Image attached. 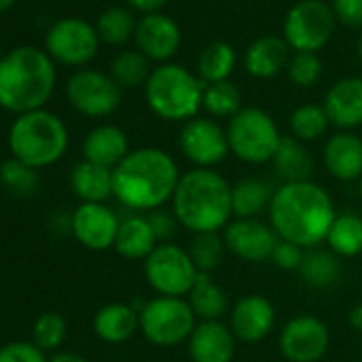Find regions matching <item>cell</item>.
I'll list each match as a JSON object with an SVG mask.
<instances>
[{"label":"cell","instance_id":"cell-4","mask_svg":"<svg viewBox=\"0 0 362 362\" xmlns=\"http://www.w3.org/2000/svg\"><path fill=\"white\" fill-rule=\"evenodd\" d=\"M56 88V66L47 52L22 45L0 60V107L11 113L43 109Z\"/></svg>","mask_w":362,"mask_h":362},{"label":"cell","instance_id":"cell-5","mask_svg":"<svg viewBox=\"0 0 362 362\" xmlns=\"http://www.w3.org/2000/svg\"><path fill=\"white\" fill-rule=\"evenodd\" d=\"M9 149L13 158L30 168H47L66 153L69 130L52 111L37 109L22 113L9 128Z\"/></svg>","mask_w":362,"mask_h":362},{"label":"cell","instance_id":"cell-12","mask_svg":"<svg viewBox=\"0 0 362 362\" xmlns=\"http://www.w3.org/2000/svg\"><path fill=\"white\" fill-rule=\"evenodd\" d=\"M98 41V33L92 24L79 18H64L47 30L45 49L52 60L66 66H81L96 56Z\"/></svg>","mask_w":362,"mask_h":362},{"label":"cell","instance_id":"cell-15","mask_svg":"<svg viewBox=\"0 0 362 362\" xmlns=\"http://www.w3.org/2000/svg\"><path fill=\"white\" fill-rule=\"evenodd\" d=\"M119 218L105 203H81L71 214V233L88 250L103 252L115 245Z\"/></svg>","mask_w":362,"mask_h":362},{"label":"cell","instance_id":"cell-13","mask_svg":"<svg viewBox=\"0 0 362 362\" xmlns=\"http://www.w3.org/2000/svg\"><path fill=\"white\" fill-rule=\"evenodd\" d=\"M179 149L194 168H214L230 153L226 130L209 117L186 122L179 132Z\"/></svg>","mask_w":362,"mask_h":362},{"label":"cell","instance_id":"cell-38","mask_svg":"<svg viewBox=\"0 0 362 362\" xmlns=\"http://www.w3.org/2000/svg\"><path fill=\"white\" fill-rule=\"evenodd\" d=\"M136 30L134 18L130 11L122 9V7H111L107 9L96 24V33L98 39L109 43V45H122L130 39V35Z\"/></svg>","mask_w":362,"mask_h":362},{"label":"cell","instance_id":"cell-10","mask_svg":"<svg viewBox=\"0 0 362 362\" xmlns=\"http://www.w3.org/2000/svg\"><path fill=\"white\" fill-rule=\"evenodd\" d=\"M334 13L322 0H303L286 18L284 35L286 43L296 52L315 54L322 49L334 30Z\"/></svg>","mask_w":362,"mask_h":362},{"label":"cell","instance_id":"cell-27","mask_svg":"<svg viewBox=\"0 0 362 362\" xmlns=\"http://www.w3.org/2000/svg\"><path fill=\"white\" fill-rule=\"evenodd\" d=\"M273 186L260 177H245L233 186V218L252 220L269 211L273 201Z\"/></svg>","mask_w":362,"mask_h":362},{"label":"cell","instance_id":"cell-6","mask_svg":"<svg viewBox=\"0 0 362 362\" xmlns=\"http://www.w3.org/2000/svg\"><path fill=\"white\" fill-rule=\"evenodd\" d=\"M205 83L177 64H162L151 71L145 83L149 109L166 122H190L203 107Z\"/></svg>","mask_w":362,"mask_h":362},{"label":"cell","instance_id":"cell-9","mask_svg":"<svg viewBox=\"0 0 362 362\" xmlns=\"http://www.w3.org/2000/svg\"><path fill=\"white\" fill-rule=\"evenodd\" d=\"M145 279L158 296L186 298L199 279V271L186 247L177 243H158L156 250L143 260Z\"/></svg>","mask_w":362,"mask_h":362},{"label":"cell","instance_id":"cell-3","mask_svg":"<svg viewBox=\"0 0 362 362\" xmlns=\"http://www.w3.org/2000/svg\"><path fill=\"white\" fill-rule=\"evenodd\" d=\"M170 205L192 235L220 233L233 218V186L216 168H192L181 175Z\"/></svg>","mask_w":362,"mask_h":362},{"label":"cell","instance_id":"cell-14","mask_svg":"<svg viewBox=\"0 0 362 362\" xmlns=\"http://www.w3.org/2000/svg\"><path fill=\"white\" fill-rule=\"evenodd\" d=\"M328 345V326L315 315H296L279 332V349L290 362H320Z\"/></svg>","mask_w":362,"mask_h":362},{"label":"cell","instance_id":"cell-43","mask_svg":"<svg viewBox=\"0 0 362 362\" xmlns=\"http://www.w3.org/2000/svg\"><path fill=\"white\" fill-rule=\"evenodd\" d=\"M305 252L307 250H303V247H298V245H294V243H290V241H277V245H275V252H273V256H271V262L275 264V267H279V269H284V271H298L300 269V264H303V258H305Z\"/></svg>","mask_w":362,"mask_h":362},{"label":"cell","instance_id":"cell-30","mask_svg":"<svg viewBox=\"0 0 362 362\" xmlns=\"http://www.w3.org/2000/svg\"><path fill=\"white\" fill-rule=\"evenodd\" d=\"M298 273L300 279L311 288H330L341 277V258L330 250H307Z\"/></svg>","mask_w":362,"mask_h":362},{"label":"cell","instance_id":"cell-46","mask_svg":"<svg viewBox=\"0 0 362 362\" xmlns=\"http://www.w3.org/2000/svg\"><path fill=\"white\" fill-rule=\"evenodd\" d=\"M349 326L358 332H362V303L354 305L349 311Z\"/></svg>","mask_w":362,"mask_h":362},{"label":"cell","instance_id":"cell-29","mask_svg":"<svg viewBox=\"0 0 362 362\" xmlns=\"http://www.w3.org/2000/svg\"><path fill=\"white\" fill-rule=\"evenodd\" d=\"M188 303L201 322H220L228 313V296L220 284L211 279V275L201 273L199 279L194 281Z\"/></svg>","mask_w":362,"mask_h":362},{"label":"cell","instance_id":"cell-44","mask_svg":"<svg viewBox=\"0 0 362 362\" xmlns=\"http://www.w3.org/2000/svg\"><path fill=\"white\" fill-rule=\"evenodd\" d=\"M332 13L343 26L358 28L362 26V0H334Z\"/></svg>","mask_w":362,"mask_h":362},{"label":"cell","instance_id":"cell-36","mask_svg":"<svg viewBox=\"0 0 362 362\" xmlns=\"http://www.w3.org/2000/svg\"><path fill=\"white\" fill-rule=\"evenodd\" d=\"M0 184L16 197H30L39 188V173L11 156L0 164Z\"/></svg>","mask_w":362,"mask_h":362},{"label":"cell","instance_id":"cell-16","mask_svg":"<svg viewBox=\"0 0 362 362\" xmlns=\"http://www.w3.org/2000/svg\"><path fill=\"white\" fill-rule=\"evenodd\" d=\"M279 237L271 228V224L260 222L258 218L239 220L235 218L224 228V243L226 250L245 260V262H267L271 260Z\"/></svg>","mask_w":362,"mask_h":362},{"label":"cell","instance_id":"cell-8","mask_svg":"<svg viewBox=\"0 0 362 362\" xmlns=\"http://www.w3.org/2000/svg\"><path fill=\"white\" fill-rule=\"evenodd\" d=\"M197 324L199 322L188 298L156 296L139 311V330L156 347L188 343Z\"/></svg>","mask_w":362,"mask_h":362},{"label":"cell","instance_id":"cell-51","mask_svg":"<svg viewBox=\"0 0 362 362\" xmlns=\"http://www.w3.org/2000/svg\"><path fill=\"white\" fill-rule=\"evenodd\" d=\"M0 60H3V56H0Z\"/></svg>","mask_w":362,"mask_h":362},{"label":"cell","instance_id":"cell-25","mask_svg":"<svg viewBox=\"0 0 362 362\" xmlns=\"http://www.w3.org/2000/svg\"><path fill=\"white\" fill-rule=\"evenodd\" d=\"M273 168L284 184H298V181H311L313 175V156L294 136H281V143L273 156Z\"/></svg>","mask_w":362,"mask_h":362},{"label":"cell","instance_id":"cell-2","mask_svg":"<svg viewBox=\"0 0 362 362\" xmlns=\"http://www.w3.org/2000/svg\"><path fill=\"white\" fill-rule=\"evenodd\" d=\"M179 179L181 173L170 153L139 147L113 168V197L132 214H149L173 201Z\"/></svg>","mask_w":362,"mask_h":362},{"label":"cell","instance_id":"cell-26","mask_svg":"<svg viewBox=\"0 0 362 362\" xmlns=\"http://www.w3.org/2000/svg\"><path fill=\"white\" fill-rule=\"evenodd\" d=\"M71 188L81 203H105L113 197V170L83 160L71 173Z\"/></svg>","mask_w":362,"mask_h":362},{"label":"cell","instance_id":"cell-45","mask_svg":"<svg viewBox=\"0 0 362 362\" xmlns=\"http://www.w3.org/2000/svg\"><path fill=\"white\" fill-rule=\"evenodd\" d=\"M168 0H128V5L139 9V11H145V13H153L158 11L160 7H164Z\"/></svg>","mask_w":362,"mask_h":362},{"label":"cell","instance_id":"cell-35","mask_svg":"<svg viewBox=\"0 0 362 362\" xmlns=\"http://www.w3.org/2000/svg\"><path fill=\"white\" fill-rule=\"evenodd\" d=\"M203 107L211 117H220V119H230L235 117L243 107H241V92L235 83L230 81H220V83H211L205 88L203 94Z\"/></svg>","mask_w":362,"mask_h":362},{"label":"cell","instance_id":"cell-34","mask_svg":"<svg viewBox=\"0 0 362 362\" xmlns=\"http://www.w3.org/2000/svg\"><path fill=\"white\" fill-rule=\"evenodd\" d=\"M328 115L324 107L320 105H300L292 115H290V130L292 136L298 139L300 143H311L317 141L326 134L328 130Z\"/></svg>","mask_w":362,"mask_h":362},{"label":"cell","instance_id":"cell-7","mask_svg":"<svg viewBox=\"0 0 362 362\" xmlns=\"http://www.w3.org/2000/svg\"><path fill=\"white\" fill-rule=\"evenodd\" d=\"M226 139L230 153L245 164H267L273 160L281 134L273 117L258 107H243L228 119Z\"/></svg>","mask_w":362,"mask_h":362},{"label":"cell","instance_id":"cell-41","mask_svg":"<svg viewBox=\"0 0 362 362\" xmlns=\"http://www.w3.org/2000/svg\"><path fill=\"white\" fill-rule=\"evenodd\" d=\"M0 362H49L45 358V351L26 341H13L0 347Z\"/></svg>","mask_w":362,"mask_h":362},{"label":"cell","instance_id":"cell-20","mask_svg":"<svg viewBox=\"0 0 362 362\" xmlns=\"http://www.w3.org/2000/svg\"><path fill=\"white\" fill-rule=\"evenodd\" d=\"M324 111L328 122L343 132L362 126V79L347 77L337 81L326 94Z\"/></svg>","mask_w":362,"mask_h":362},{"label":"cell","instance_id":"cell-48","mask_svg":"<svg viewBox=\"0 0 362 362\" xmlns=\"http://www.w3.org/2000/svg\"><path fill=\"white\" fill-rule=\"evenodd\" d=\"M16 5V0H0V13H5L7 9H11Z\"/></svg>","mask_w":362,"mask_h":362},{"label":"cell","instance_id":"cell-17","mask_svg":"<svg viewBox=\"0 0 362 362\" xmlns=\"http://www.w3.org/2000/svg\"><path fill=\"white\" fill-rule=\"evenodd\" d=\"M275 307L260 294L243 296L230 309V330L241 343H258L267 339L275 326Z\"/></svg>","mask_w":362,"mask_h":362},{"label":"cell","instance_id":"cell-49","mask_svg":"<svg viewBox=\"0 0 362 362\" xmlns=\"http://www.w3.org/2000/svg\"><path fill=\"white\" fill-rule=\"evenodd\" d=\"M358 54H360V60H362V37H360V45H358Z\"/></svg>","mask_w":362,"mask_h":362},{"label":"cell","instance_id":"cell-40","mask_svg":"<svg viewBox=\"0 0 362 362\" xmlns=\"http://www.w3.org/2000/svg\"><path fill=\"white\" fill-rule=\"evenodd\" d=\"M288 75H290L292 83H296L300 88H309V86H313L320 79L322 62H320V58L315 54L296 52V56L288 64Z\"/></svg>","mask_w":362,"mask_h":362},{"label":"cell","instance_id":"cell-42","mask_svg":"<svg viewBox=\"0 0 362 362\" xmlns=\"http://www.w3.org/2000/svg\"><path fill=\"white\" fill-rule=\"evenodd\" d=\"M149 224H151V230L158 239V243H170V239L177 235L179 230V222L175 218L173 211H166L164 207L162 209H156V211H149L145 214Z\"/></svg>","mask_w":362,"mask_h":362},{"label":"cell","instance_id":"cell-11","mask_svg":"<svg viewBox=\"0 0 362 362\" xmlns=\"http://www.w3.org/2000/svg\"><path fill=\"white\" fill-rule=\"evenodd\" d=\"M66 96L75 111L88 117H107L122 103V88L113 77L83 69L77 71L66 83Z\"/></svg>","mask_w":362,"mask_h":362},{"label":"cell","instance_id":"cell-28","mask_svg":"<svg viewBox=\"0 0 362 362\" xmlns=\"http://www.w3.org/2000/svg\"><path fill=\"white\" fill-rule=\"evenodd\" d=\"M288 43L279 37H262L254 41L245 54V69L258 79L275 77L288 64Z\"/></svg>","mask_w":362,"mask_h":362},{"label":"cell","instance_id":"cell-39","mask_svg":"<svg viewBox=\"0 0 362 362\" xmlns=\"http://www.w3.org/2000/svg\"><path fill=\"white\" fill-rule=\"evenodd\" d=\"M33 339H35V345H39L43 351L60 347L62 341L66 339L64 317L60 313H54V311L41 313L33 326Z\"/></svg>","mask_w":362,"mask_h":362},{"label":"cell","instance_id":"cell-1","mask_svg":"<svg viewBox=\"0 0 362 362\" xmlns=\"http://www.w3.org/2000/svg\"><path fill=\"white\" fill-rule=\"evenodd\" d=\"M267 214L275 235L303 250L320 247L337 218L330 194L315 181L281 184Z\"/></svg>","mask_w":362,"mask_h":362},{"label":"cell","instance_id":"cell-24","mask_svg":"<svg viewBox=\"0 0 362 362\" xmlns=\"http://www.w3.org/2000/svg\"><path fill=\"white\" fill-rule=\"evenodd\" d=\"M139 330V311L126 303H109L94 315V332L105 343H124Z\"/></svg>","mask_w":362,"mask_h":362},{"label":"cell","instance_id":"cell-33","mask_svg":"<svg viewBox=\"0 0 362 362\" xmlns=\"http://www.w3.org/2000/svg\"><path fill=\"white\" fill-rule=\"evenodd\" d=\"M197 271L209 275L211 271H216L222 260H224V252H226V243H224V235L220 233H203V235H194L190 245L186 247Z\"/></svg>","mask_w":362,"mask_h":362},{"label":"cell","instance_id":"cell-47","mask_svg":"<svg viewBox=\"0 0 362 362\" xmlns=\"http://www.w3.org/2000/svg\"><path fill=\"white\" fill-rule=\"evenodd\" d=\"M49 362H88V360L75 351H60L54 358H49Z\"/></svg>","mask_w":362,"mask_h":362},{"label":"cell","instance_id":"cell-18","mask_svg":"<svg viewBox=\"0 0 362 362\" xmlns=\"http://www.w3.org/2000/svg\"><path fill=\"white\" fill-rule=\"evenodd\" d=\"M237 349V337L230 326L220 322H199L188 339V351L192 362H233Z\"/></svg>","mask_w":362,"mask_h":362},{"label":"cell","instance_id":"cell-22","mask_svg":"<svg viewBox=\"0 0 362 362\" xmlns=\"http://www.w3.org/2000/svg\"><path fill=\"white\" fill-rule=\"evenodd\" d=\"M128 153H130V147H128L126 132L111 124L96 126L83 141V160L107 166L111 170Z\"/></svg>","mask_w":362,"mask_h":362},{"label":"cell","instance_id":"cell-21","mask_svg":"<svg viewBox=\"0 0 362 362\" xmlns=\"http://www.w3.org/2000/svg\"><path fill=\"white\" fill-rule=\"evenodd\" d=\"M326 170L337 181H360L362 179V139L354 132H337L324 145Z\"/></svg>","mask_w":362,"mask_h":362},{"label":"cell","instance_id":"cell-19","mask_svg":"<svg viewBox=\"0 0 362 362\" xmlns=\"http://www.w3.org/2000/svg\"><path fill=\"white\" fill-rule=\"evenodd\" d=\"M139 52L151 60H168L177 54L181 35L177 24L160 13H147L134 30Z\"/></svg>","mask_w":362,"mask_h":362},{"label":"cell","instance_id":"cell-31","mask_svg":"<svg viewBox=\"0 0 362 362\" xmlns=\"http://www.w3.org/2000/svg\"><path fill=\"white\" fill-rule=\"evenodd\" d=\"M326 243L339 258H354L362 254V218L358 214L337 216L326 235Z\"/></svg>","mask_w":362,"mask_h":362},{"label":"cell","instance_id":"cell-37","mask_svg":"<svg viewBox=\"0 0 362 362\" xmlns=\"http://www.w3.org/2000/svg\"><path fill=\"white\" fill-rule=\"evenodd\" d=\"M149 58L141 52H122L111 64V77L119 88H136L149 79Z\"/></svg>","mask_w":362,"mask_h":362},{"label":"cell","instance_id":"cell-32","mask_svg":"<svg viewBox=\"0 0 362 362\" xmlns=\"http://www.w3.org/2000/svg\"><path fill=\"white\" fill-rule=\"evenodd\" d=\"M237 56L228 43H211L199 58V75L203 83H220L228 81L235 69Z\"/></svg>","mask_w":362,"mask_h":362},{"label":"cell","instance_id":"cell-50","mask_svg":"<svg viewBox=\"0 0 362 362\" xmlns=\"http://www.w3.org/2000/svg\"><path fill=\"white\" fill-rule=\"evenodd\" d=\"M360 203H362V179H360Z\"/></svg>","mask_w":362,"mask_h":362},{"label":"cell","instance_id":"cell-23","mask_svg":"<svg viewBox=\"0 0 362 362\" xmlns=\"http://www.w3.org/2000/svg\"><path fill=\"white\" fill-rule=\"evenodd\" d=\"M158 245L151 224L145 214H130L119 220L115 252L126 260H145Z\"/></svg>","mask_w":362,"mask_h":362}]
</instances>
